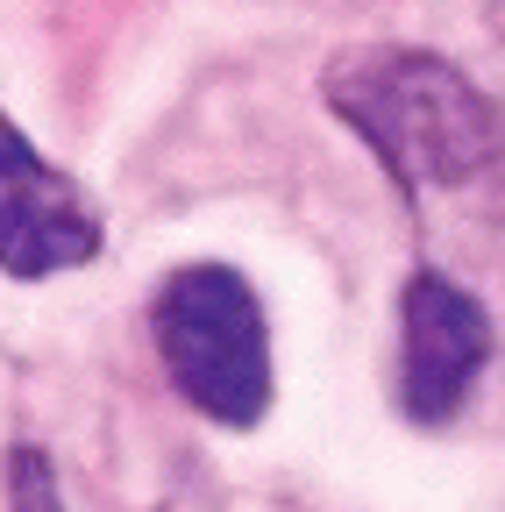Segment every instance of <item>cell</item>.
Listing matches in <instances>:
<instances>
[{
    "mask_svg": "<svg viewBox=\"0 0 505 512\" xmlns=\"http://www.w3.org/2000/svg\"><path fill=\"white\" fill-rule=\"evenodd\" d=\"M484 363H491V313L441 264H420L406 278V306H399V399H406V420H420V427L456 420L463 399L477 392Z\"/></svg>",
    "mask_w": 505,
    "mask_h": 512,
    "instance_id": "3",
    "label": "cell"
},
{
    "mask_svg": "<svg viewBox=\"0 0 505 512\" xmlns=\"http://www.w3.org/2000/svg\"><path fill=\"white\" fill-rule=\"evenodd\" d=\"M328 107L399 178L427 228L505 235V114L449 57L413 43H349L321 72Z\"/></svg>",
    "mask_w": 505,
    "mask_h": 512,
    "instance_id": "1",
    "label": "cell"
},
{
    "mask_svg": "<svg viewBox=\"0 0 505 512\" xmlns=\"http://www.w3.org/2000/svg\"><path fill=\"white\" fill-rule=\"evenodd\" d=\"M100 256V214L79 178L57 171L22 128L0 114V271L57 278Z\"/></svg>",
    "mask_w": 505,
    "mask_h": 512,
    "instance_id": "4",
    "label": "cell"
},
{
    "mask_svg": "<svg viewBox=\"0 0 505 512\" xmlns=\"http://www.w3.org/2000/svg\"><path fill=\"white\" fill-rule=\"evenodd\" d=\"M8 512H65L57 477H50V463L36 448H15V463H8Z\"/></svg>",
    "mask_w": 505,
    "mask_h": 512,
    "instance_id": "5",
    "label": "cell"
},
{
    "mask_svg": "<svg viewBox=\"0 0 505 512\" xmlns=\"http://www.w3.org/2000/svg\"><path fill=\"white\" fill-rule=\"evenodd\" d=\"M491 29H498V36H505V0H491Z\"/></svg>",
    "mask_w": 505,
    "mask_h": 512,
    "instance_id": "6",
    "label": "cell"
},
{
    "mask_svg": "<svg viewBox=\"0 0 505 512\" xmlns=\"http://www.w3.org/2000/svg\"><path fill=\"white\" fill-rule=\"evenodd\" d=\"M150 342L185 406L221 427H257L271 413V328L264 299L228 264H185L150 299Z\"/></svg>",
    "mask_w": 505,
    "mask_h": 512,
    "instance_id": "2",
    "label": "cell"
}]
</instances>
